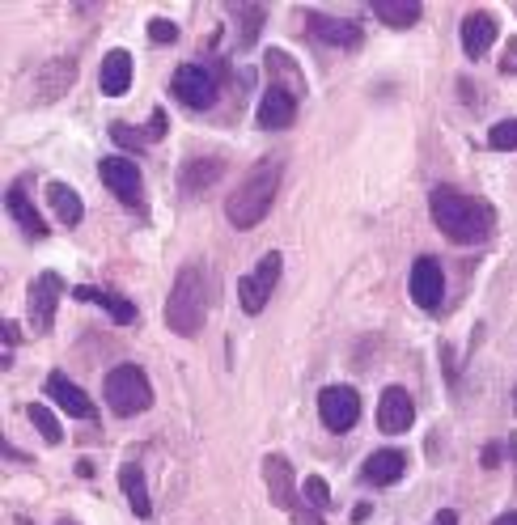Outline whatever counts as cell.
I'll use <instances>...</instances> for the list:
<instances>
[{
    "mask_svg": "<svg viewBox=\"0 0 517 525\" xmlns=\"http://www.w3.org/2000/svg\"><path fill=\"white\" fill-rule=\"evenodd\" d=\"M170 94L187 106V111H212L221 94V81H217V68L208 64H178L174 68V81H170Z\"/></svg>",
    "mask_w": 517,
    "mask_h": 525,
    "instance_id": "5",
    "label": "cell"
},
{
    "mask_svg": "<svg viewBox=\"0 0 517 525\" xmlns=\"http://www.w3.org/2000/svg\"><path fill=\"white\" fill-rule=\"evenodd\" d=\"M47 204L51 212H56V221L60 225H81V216H85V204H81V195L68 187V183H47Z\"/></svg>",
    "mask_w": 517,
    "mask_h": 525,
    "instance_id": "23",
    "label": "cell"
},
{
    "mask_svg": "<svg viewBox=\"0 0 517 525\" xmlns=\"http://www.w3.org/2000/svg\"><path fill=\"white\" fill-rule=\"evenodd\" d=\"M22 525H26V521H22Z\"/></svg>",
    "mask_w": 517,
    "mask_h": 525,
    "instance_id": "43",
    "label": "cell"
},
{
    "mask_svg": "<svg viewBox=\"0 0 517 525\" xmlns=\"http://www.w3.org/2000/svg\"><path fill=\"white\" fill-rule=\"evenodd\" d=\"M77 475H81V479H94V462L81 458V462H77Z\"/></svg>",
    "mask_w": 517,
    "mask_h": 525,
    "instance_id": "37",
    "label": "cell"
},
{
    "mask_svg": "<svg viewBox=\"0 0 517 525\" xmlns=\"http://www.w3.org/2000/svg\"><path fill=\"white\" fill-rule=\"evenodd\" d=\"M433 525H458V513H454V509H441V513L433 517Z\"/></svg>",
    "mask_w": 517,
    "mask_h": 525,
    "instance_id": "36",
    "label": "cell"
},
{
    "mask_svg": "<svg viewBox=\"0 0 517 525\" xmlns=\"http://www.w3.org/2000/svg\"><path fill=\"white\" fill-rule=\"evenodd\" d=\"M47 398L56 407H64V415H73V420H94L98 407H94V398H89L77 382H68L64 373H47V382H43Z\"/></svg>",
    "mask_w": 517,
    "mask_h": 525,
    "instance_id": "14",
    "label": "cell"
},
{
    "mask_svg": "<svg viewBox=\"0 0 517 525\" xmlns=\"http://www.w3.org/2000/svg\"><path fill=\"white\" fill-rule=\"evenodd\" d=\"M407 475V454L403 449H378L361 462V479L373 487H395Z\"/></svg>",
    "mask_w": 517,
    "mask_h": 525,
    "instance_id": "18",
    "label": "cell"
},
{
    "mask_svg": "<svg viewBox=\"0 0 517 525\" xmlns=\"http://www.w3.org/2000/svg\"><path fill=\"white\" fill-rule=\"evenodd\" d=\"M509 72H517V64H513V68H509Z\"/></svg>",
    "mask_w": 517,
    "mask_h": 525,
    "instance_id": "42",
    "label": "cell"
},
{
    "mask_svg": "<svg viewBox=\"0 0 517 525\" xmlns=\"http://www.w3.org/2000/svg\"><path fill=\"white\" fill-rule=\"evenodd\" d=\"M166 128H170V119H166V111H162V106H157V111L149 115V128H145V140H149V144H157V140L166 136Z\"/></svg>",
    "mask_w": 517,
    "mask_h": 525,
    "instance_id": "32",
    "label": "cell"
},
{
    "mask_svg": "<svg viewBox=\"0 0 517 525\" xmlns=\"http://www.w3.org/2000/svg\"><path fill=\"white\" fill-rule=\"evenodd\" d=\"M501 458H505V441H492V445L484 449V466L496 470V466H501Z\"/></svg>",
    "mask_w": 517,
    "mask_h": 525,
    "instance_id": "34",
    "label": "cell"
},
{
    "mask_svg": "<svg viewBox=\"0 0 517 525\" xmlns=\"http://www.w3.org/2000/svg\"><path fill=\"white\" fill-rule=\"evenodd\" d=\"M263 483H267V496H272L276 509L293 513V504H297V479H293L289 458L267 454V458H263Z\"/></svg>",
    "mask_w": 517,
    "mask_h": 525,
    "instance_id": "15",
    "label": "cell"
},
{
    "mask_svg": "<svg viewBox=\"0 0 517 525\" xmlns=\"http://www.w3.org/2000/svg\"><path fill=\"white\" fill-rule=\"evenodd\" d=\"M407 293H412V301L420 305L424 314H437L441 301H445V276H441V263L437 259H416L412 263V276H407Z\"/></svg>",
    "mask_w": 517,
    "mask_h": 525,
    "instance_id": "10",
    "label": "cell"
},
{
    "mask_svg": "<svg viewBox=\"0 0 517 525\" xmlns=\"http://www.w3.org/2000/svg\"><path fill=\"white\" fill-rule=\"evenodd\" d=\"M17 343H22V327H17V322L9 318V322H5V352H13Z\"/></svg>",
    "mask_w": 517,
    "mask_h": 525,
    "instance_id": "35",
    "label": "cell"
},
{
    "mask_svg": "<svg viewBox=\"0 0 517 525\" xmlns=\"http://www.w3.org/2000/svg\"><path fill=\"white\" fill-rule=\"evenodd\" d=\"M306 496H310V504H314L318 513H331V509H335V504H331V487H327L323 475H310V479H306Z\"/></svg>",
    "mask_w": 517,
    "mask_h": 525,
    "instance_id": "30",
    "label": "cell"
},
{
    "mask_svg": "<svg viewBox=\"0 0 517 525\" xmlns=\"http://www.w3.org/2000/svg\"><path fill=\"white\" fill-rule=\"evenodd\" d=\"M98 178L106 183V191L119 199V204L145 212V178H140L132 157H102L98 161Z\"/></svg>",
    "mask_w": 517,
    "mask_h": 525,
    "instance_id": "6",
    "label": "cell"
},
{
    "mask_svg": "<svg viewBox=\"0 0 517 525\" xmlns=\"http://www.w3.org/2000/svg\"><path fill=\"white\" fill-rule=\"evenodd\" d=\"M492 525H517V513H505V517H496Z\"/></svg>",
    "mask_w": 517,
    "mask_h": 525,
    "instance_id": "40",
    "label": "cell"
},
{
    "mask_svg": "<svg viewBox=\"0 0 517 525\" xmlns=\"http://www.w3.org/2000/svg\"><path fill=\"white\" fill-rule=\"evenodd\" d=\"M221 178V161L217 157H204V161H187L183 166V191L187 195H195V191H204V187H212Z\"/></svg>",
    "mask_w": 517,
    "mask_h": 525,
    "instance_id": "26",
    "label": "cell"
},
{
    "mask_svg": "<svg viewBox=\"0 0 517 525\" xmlns=\"http://www.w3.org/2000/svg\"><path fill=\"white\" fill-rule=\"evenodd\" d=\"M429 212H433V225L454 246H484L492 238V225H496V212L488 199L462 195L454 187H437L429 195Z\"/></svg>",
    "mask_w": 517,
    "mask_h": 525,
    "instance_id": "1",
    "label": "cell"
},
{
    "mask_svg": "<svg viewBox=\"0 0 517 525\" xmlns=\"http://www.w3.org/2000/svg\"><path fill=\"white\" fill-rule=\"evenodd\" d=\"M132 72H136V60H132V51H106L102 56V68H98V81H102V94L106 98H123L132 89Z\"/></svg>",
    "mask_w": 517,
    "mask_h": 525,
    "instance_id": "17",
    "label": "cell"
},
{
    "mask_svg": "<svg viewBox=\"0 0 517 525\" xmlns=\"http://www.w3.org/2000/svg\"><path fill=\"white\" fill-rule=\"evenodd\" d=\"M373 509H369V504H356V509H352V521H365Z\"/></svg>",
    "mask_w": 517,
    "mask_h": 525,
    "instance_id": "39",
    "label": "cell"
},
{
    "mask_svg": "<svg viewBox=\"0 0 517 525\" xmlns=\"http://www.w3.org/2000/svg\"><path fill=\"white\" fill-rule=\"evenodd\" d=\"M267 85H280V89H289V94H306V81H301V68L284 56V51H267Z\"/></svg>",
    "mask_w": 517,
    "mask_h": 525,
    "instance_id": "24",
    "label": "cell"
},
{
    "mask_svg": "<svg viewBox=\"0 0 517 525\" xmlns=\"http://www.w3.org/2000/svg\"><path fill=\"white\" fill-rule=\"evenodd\" d=\"M5 208H9V216L17 225H22V233L30 242H43L47 238V221H43V212L30 204V195H26V183H13L9 191H5Z\"/></svg>",
    "mask_w": 517,
    "mask_h": 525,
    "instance_id": "19",
    "label": "cell"
},
{
    "mask_svg": "<svg viewBox=\"0 0 517 525\" xmlns=\"http://www.w3.org/2000/svg\"><path fill=\"white\" fill-rule=\"evenodd\" d=\"M289 517H293V525H323V513H318L314 504H301V500L293 504V513H289Z\"/></svg>",
    "mask_w": 517,
    "mask_h": 525,
    "instance_id": "33",
    "label": "cell"
},
{
    "mask_svg": "<svg viewBox=\"0 0 517 525\" xmlns=\"http://www.w3.org/2000/svg\"><path fill=\"white\" fill-rule=\"evenodd\" d=\"M496 34H501V26H496V17L475 9L462 17V51H467V60H484L488 47L496 43Z\"/></svg>",
    "mask_w": 517,
    "mask_h": 525,
    "instance_id": "16",
    "label": "cell"
},
{
    "mask_svg": "<svg viewBox=\"0 0 517 525\" xmlns=\"http://www.w3.org/2000/svg\"><path fill=\"white\" fill-rule=\"evenodd\" d=\"M119 487H123V496H128L132 513H136L140 521H149V517H153V500H149V483H145V470H140L136 462H128V466L119 470Z\"/></svg>",
    "mask_w": 517,
    "mask_h": 525,
    "instance_id": "21",
    "label": "cell"
},
{
    "mask_svg": "<svg viewBox=\"0 0 517 525\" xmlns=\"http://www.w3.org/2000/svg\"><path fill=\"white\" fill-rule=\"evenodd\" d=\"M73 297L77 301H98L106 314H111V322H119V327H132V322L140 318V310L132 301H123V297H115V293H106V288H89V284H81V288H73Z\"/></svg>",
    "mask_w": 517,
    "mask_h": 525,
    "instance_id": "20",
    "label": "cell"
},
{
    "mask_svg": "<svg viewBox=\"0 0 517 525\" xmlns=\"http://www.w3.org/2000/svg\"><path fill=\"white\" fill-rule=\"evenodd\" d=\"M412 424H416L412 394H407L403 386H386L382 398H378V428L386 432V437H403Z\"/></svg>",
    "mask_w": 517,
    "mask_h": 525,
    "instance_id": "12",
    "label": "cell"
},
{
    "mask_svg": "<svg viewBox=\"0 0 517 525\" xmlns=\"http://www.w3.org/2000/svg\"><path fill=\"white\" fill-rule=\"evenodd\" d=\"M297 94H289V89H280V85H267L263 89V98H259V128L263 132H284V128H293V119H297Z\"/></svg>",
    "mask_w": 517,
    "mask_h": 525,
    "instance_id": "13",
    "label": "cell"
},
{
    "mask_svg": "<svg viewBox=\"0 0 517 525\" xmlns=\"http://www.w3.org/2000/svg\"><path fill=\"white\" fill-rule=\"evenodd\" d=\"M26 415H30V424L43 432V441H47V445H60V441H64L60 415L51 411V407H43V403H30V407H26Z\"/></svg>",
    "mask_w": 517,
    "mask_h": 525,
    "instance_id": "27",
    "label": "cell"
},
{
    "mask_svg": "<svg viewBox=\"0 0 517 525\" xmlns=\"http://www.w3.org/2000/svg\"><path fill=\"white\" fill-rule=\"evenodd\" d=\"M369 9L373 17H378L382 26L390 30H407V26H416L420 22V0H369Z\"/></svg>",
    "mask_w": 517,
    "mask_h": 525,
    "instance_id": "22",
    "label": "cell"
},
{
    "mask_svg": "<svg viewBox=\"0 0 517 525\" xmlns=\"http://www.w3.org/2000/svg\"><path fill=\"white\" fill-rule=\"evenodd\" d=\"M306 30H310V39L314 43H323V47H361L365 39V30L361 22H352V17H331V13H306Z\"/></svg>",
    "mask_w": 517,
    "mask_h": 525,
    "instance_id": "11",
    "label": "cell"
},
{
    "mask_svg": "<svg viewBox=\"0 0 517 525\" xmlns=\"http://www.w3.org/2000/svg\"><path fill=\"white\" fill-rule=\"evenodd\" d=\"M111 140L119 144V149H128V153H145L149 149L145 128H132V123H111Z\"/></svg>",
    "mask_w": 517,
    "mask_h": 525,
    "instance_id": "28",
    "label": "cell"
},
{
    "mask_svg": "<svg viewBox=\"0 0 517 525\" xmlns=\"http://www.w3.org/2000/svg\"><path fill=\"white\" fill-rule=\"evenodd\" d=\"M229 13L238 17V51H251L255 43H259V30H263V22H267V9L263 5H229Z\"/></svg>",
    "mask_w": 517,
    "mask_h": 525,
    "instance_id": "25",
    "label": "cell"
},
{
    "mask_svg": "<svg viewBox=\"0 0 517 525\" xmlns=\"http://www.w3.org/2000/svg\"><path fill=\"white\" fill-rule=\"evenodd\" d=\"M276 187H280V161H259V166L234 187V195H229V204H225L229 225H234V229H255L267 216V208H272Z\"/></svg>",
    "mask_w": 517,
    "mask_h": 525,
    "instance_id": "3",
    "label": "cell"
},
{
    "mask_svg": "<svg viewBox=\"0 0 517 525\" xmlns=\"http://www.w3.org/2000/svg\"><path fill=\"white\" fill-rule=\"evenodd\" d=\"M64 301V276L60 271H43V276H34L30 288H26V305H30V327L47 335L56 327V310Z\"/></svg>",
    "mask_w": 517,
    "mask_h": 525,
    "instance_id": "7",
    "label": "cell"
},
{
    "mask_svg": "<svg viewBox=\"0 0 517 525\" xmlns=\"http://www.w3.org/2000/svg\"><path fill=\"white\" fill-rule=\"evenodd\" d=\"M505 458L517 466V437H505Z\"/></svg>",
    "mask_w": 517,
    "mask_h": 525,
    "instance_id": "38",
    "label": "cell"
},
{
    "mask_svg": "<svg viewBox=\"0 0 517 525\" xmlns=\"http://www.w3.org/2000/svg\"><path fill=\"white\" fill-rule=\"evenodd\" d=\"M102 398H106V407H111L115 415L132 420V415H145L153 407V386H149L145 369L115 365L111 373H106V382H102Z\"/></svg>",
    "mask_w": 517,
    "mask_h": 525,
    "instance_id": "4",
    "label": "cell"
},
{
    "mask_svg": "<svg viewBox=\"0 0 517 525\" xmlns=\"http://www.w3.org/2000/svg\"><path fill=\"white\" fill-rule=\"evenodd\" d=\"M149 39L162 43V47H170V43H178V26L166 22V17H153V22H149Z\"/></svg>",
    "mask_w": 517,
    "mask_h": 525,
    "instance_id": "31",
    "label": "cell"
},
{
    "mask_svg": "<svg viewBox=\"0 0 517 525\" xmlns=\"http://www.w3.org/2000/svg\"><path fill=\"white\" fill-rule=\"evenodd\" d=\"M208 301H212V288H208L204 263H183V271L174 276L170 297H166V327L183 339L200 335L208 322Z\"/></svg>",
    "mask_w": 517,
    "mask_h": 525,
    "instance_id": "2",
    "label": "cell"
},
{
    "mask_svg": "<svg viewBox=\"0 0 517 525\" xmlns=\"http://www.w3.org/2000/svg\"><path fill=\"white\" fill-rule=\"evenodd\" d=\"M488 149H496V153H513V149H517V119L492 123V132H488Z\"/></svg>",
    "mask_w": 517,
    "mask_h": 525,
    "instance_id": "29",
    "label": "cell"
},
{
    "mask_svg": "<svg viewBox=\"0 0 517 525\" xmlns=\"http://www.w3.org/2000/svg\"><path fill=\"white\" fill-rule=\"evenodd\" d=\"M280 267H284L280 250H267V255L255 263L251 276H242V280H238V301H242V310H246V314H263L267 297H272V293H276V284H280Z\"/></svg>",
    "mask_w": 517,
    "mask_h": 525,
    "instance_id": "8",
    "label": "cell"
},
{
    "mask_svg": "<svg viewBox=\"0 0 517 525\" xmlns=\"http://www.w3.org/2000/svg\"><path fill=\"white\" fill-rule=\"evenodd\" d=\"M513 407H517V390H513Z\"/></svg>",
    "mask_w": 517,
    "mask_h": 525,
    "instance_id": "41",
    "label": "cell"
},
{
    "mask_svg": "<svg viewBox=\"0 0 517 525\" xmlns=\"http://www.w3.org/2000/svg\"><path fill=\"white\" fill-rule=\"evenodd\" d=\"M318 420L331 432H352L356 420H361V394L352 386H327L318 394Z\"/></svg>",
    "mask_w": 517,
    "mask_h": 525,
    "instance_id": "9",
    "label": "cell"
}]
</instances>
